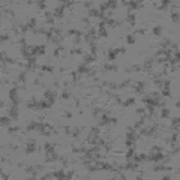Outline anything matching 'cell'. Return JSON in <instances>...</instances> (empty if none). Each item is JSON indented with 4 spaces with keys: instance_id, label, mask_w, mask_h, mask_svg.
Wrapping results in <instances>:
<instances>
[{
    "instance_id": "cell-33",
    "label": "cell",
    "mask_w": 180,
    "mask_h": 180,
    "mask_svg": "<svg viewBox=\"0 0 180 180\" xmlns=\"http://www.w3.org/2000/svg\"><path fill=\"white\" fill-rule=\"evenodd\" d=\"M83 129H84V128H83V126H80V128H78V126H77V128H75L74 131H72V134H71V137L77 140V138L80 137V134H81V132H83Z\"/></svg>"
},
{
    "instance_id": "cell-7",
    "label": "cell",
    "mask_w": 180,
    "mask_h": 180,
    "mask_svg": "<svg viewBox=\"0 0 180 180\" xmlns=\"http://www.w3.org/2000/svg\"><path fill=\"white\" fill-rule=\"evenodd\" d=\"M102 21H104L105 24H108L110 27H120V26H122V24L125 23V21H116L114 18H111V17H107V15H105V18L102 20Z\"/></svg>"
},
{
    "instance_id": "cell-38",
    "label": "cell",
    "mask_w": 180,
    "mask_h": 180,
    "mask_svg": "<svg viewBox=\"0 0 180 180\" xmlns=\"http://www.w3.org/2000/svg\"><path fill=\"white\" fill-rule=\"evenodd\" d=\"M69 53H71L72 56H84V51H83V48H72Z\"/></svg>"
},
{
    "instance_id": "cell-15",
    "label": "cell",
    "mask_w": 180,
    "mask_h": 180,
    "mask_svg": "<svg viewBox=\"0 0 180 180\" xmlns=\"http://www.w3.org/2000/svg\"><path fill=\"white\" fill-rule=\"evenodd\" d=\"M132 159H134L135 162L141 164V162H144V161H147V159H149V156L146 155V153H135V155L132 156Z\"/></svg>"
},
{
    "instance_id": "cell-31",
    "label": "cell",
    "mask_w": 180,
    "mask_h": 180,
    "mask_svg": "<svg viewBox=\"0 0 180 180\" xmlns=\"http://www.w3.org/2000/svg\"><path fill=\"white\" fill-rule=\"evenodd\" d=\"M71 78H72V86H77L78 81H80V75H78V72H77V71H72V72H71Z\"/></svg>"
},
{
    "instance_id": "cell-1",
    "label": "cell",
    "mask_w": 180,
    "mask_h": 180,
    "mask_svg": "<svg viewBox=\"0 0 180 180\" xmlns=\"http://www.w3.org/2000/svg\"><path fill=\"white\" fill-rule=\"evenodd\" d=\"M29 51L33 57H36V56H44L47 48L45 45H29Z\"/></svg>"
},
{
    "instance_id": "cell-32",
    "label": "cell",
    "mask_w": 180,
    "mask_h": 180,
    "mask_svg": "<svg viewBox=\"0 0 180 180\" xmlns=\"http://www.w3.org/2000/svg\"><path fill=\"white\" fill-rule=\"evenodd\" d=\"M135 150H137L135 147H129V150L125 153V158H126V161H131V159H132V156L135 155Z\"/></svg>"
},
{
    "instance_id": "cell-18",
    "label": "cell",
    "mask_w": 180,
    "mask_h": 180,
    "mask_svg": "<svg viewBox=\"0 0 180 180\" xmlns=\"http://www.w3.org/2000/svg\"><path fill=\"white\" fill-rule=\"evenodd\" d=\"M102 113H105L104 108H101V107H93V108H92V117L93 119H98Z\"/></svg>"
},
{
    "instance_id": "cell-43",
    "label": "cell",
    "mask_w": 180,
    "mask_h": 180,
    "mask_svg": "<svg viewBox=\"0 0 180 180\" xmlns=\"http://www.w3.org/2000/svg\"><path fill=\"white\" fill-rule=\"evenodd\" d=\"M107 5H108V9H116L119 2H116V0H111V2H107Z\"/></svg>"
},
{
    "instance_id": "cell-35",
    "label": "cell",
    "mask_w": 180,
    "mask_h": 180,
    "mask_svg": "<svg viewBox=\"0 0 180 180\" xmlns=\"http://www.w3.org/2000/svg\"><path fill=\"white\" fill-rule=\"evenodd\" d=\"M66 51V48L63 45H60V47H57V48L54 50V53H53V54H54V57H60L62 56V53H65Z\"/></svg>"
},
{
    "instance_id": "cell-41",
    "label": "cell",
    "mask_w": 180,
    "mask_h": 180,
    "mask_svg": "<svg viewBox=\"0 0 180 180\" xmlns=\"http://www.w3.org/2000/svg\"><path fill=\"white\" fill-rule=\"evenodd\" d=\"M164 149L161 147V146H152V147L149 149V155H152V153H155V152H162Z\"/></svg>"
},
{
    "instance_id": "cell-34",
    "label": "cell",
    "mask_w": 180,
    "mask_h": 180,
    "mask_svg": "<svg viewBox=\"0 0 180 180\" xmlns=\"http://www.w3.org/2000/svg\"><path fill=\"white\" fill-rule=\"evenodd\" d=\"M171 41H170V39H162V41L161 42H159V47H161V48H170V47H171Z\"/></svg>"
},
{
    "instance_id": "cell-24",
    "label": "cell",
    "mask_w": 180,
    "mask_h": 180,
    "mask_svg": "<svg viewBox=\"0 0 180 180\" xmlns=\"http://www.w3.org/2000/svg\"><path fill=\"white\" fill-rule=\"evenodd\" d=\"M11 117H8V116H2L0 117V123H2V126L3 128H9V123H11Z\"/></svg>"
},
{
    "instance_id": "cell-13",
    "label": "cell",
    "mask_w": 180,
    "mask_h": 180,
    "mask_svg": "<svg viewBox=\"0 0 180 180\" xmlns=\"http://www.w3.org/2000/svg\"><path fill=\"white\" fill-rule=\"evenodd\" d=\"M9 117L12 119V120H18V116H20V111H18V105H14L12 104V107L9 108Z\"/></svg>"
},
{
    "instance_id": "cell-54",
    "label": "cell",
    "mask_w": 180,
    "mask_h": 180,
    "mask_svg": "<svg viewBox=\"0 0 180 180\" xmlns=\"http://www.w3.org/2000/svg\"><path fill=\"white\" fill-rule=\"evenodd\" d=\"M111 125H117V119L116 117H111Z\"/></svg>"
},
{
    "instance_id": "cell-9",
    "label": "cell",
    "mask_w": 180,
    "mask_h": 180,
    "mask_svg": "<svg viewBox=\"0 0 180 180\" xmlns=\"http://www.w3.org/2000/svg\"><path fill=\"white\" fill-rule=\"evenodd\" d=\"M38 149H36V141L35 140H30V141L26 144V155H32V153H35Z\"/></svg>"
},
{
    "instance_id": "cell-3",
    "label": "cell",
    "mask_w": 180,
    "mask_h": 180,
    "mask_svg": "<svg viewBox=\"0 0 180 180\" xmlns=\"http://www.w3.org/2000/svg\"><path fill=\"white\" fill-rule=\"evenodd\" d=\"M153 65H155V57H149L146 59V62L141 65V68L144 72H147V74H153Z\"/></svg>"
},
{
    "instance_id": "cell-39",
    "label": "cell",
    "mask_w": 180,
    "mask_h": 180,
    "mask_svg": "<svg viewBox=\"0 0 180 180\" xmlns=\"http://www.w3.org/2000/svg\"><path fill=\"white\" fill-rule=\"evenodd\" d=\"M36 125H38V122H29L27 126H26V131H27V132H30V131H36Z\"/></svg>"
},
{
    "instance_id": "cell-2",
    "label": "cell",
    "mask_w": 180,
    "mask_h": 180,
    "mask_svg": "<svg viewBox=\"0 0 180 180\" xmlns=\"http://www.w3.org/2000/svg\"><path fill=\"white\" fill-rule=\"evenodd\" d=\"M126 53V48L125 47H120V48H110L107 51V59L108 60H114L117 57V54H125Z\"/></svg>"
},
{
    "instance_id": "cell-53",
    "label": "cell",
    "mask_w": 180,
    "mask_h": 180,
    "mask_svg": "<svg viewBox=\"0 0 180 180\" xmlns=\"http://www.w3.org/2000/svg\"><path fill=\"white\" fill-rule=\"evenodd\" d=\"M63 3H65V6H66V8H71V6L74 5L75 2H63Z\"/></svg>"
},
{
    "instance_id": "cell-47",
    "label": "cell",
    "mask_w": 180,
    "mask_h": 180,
    "mask_svg": "<svg viewBox=\"0 0 180 180\" xmlns=\"http://www.w3.org/2000/svg\"><path fill=\"white\" fill-rule=\"evenodd\" d=\"M74 177H75V171L74 170L68 171V173H66V176H65V179H74Z\"/></svg>"
},
{
    "instance_id": "cell-46",
    "label": "cell",
    "mask_w": 180,
    "mask_h": 180,
    "mask_svg": "<svg viewBox=\"0 0 180 180\" xmlns=\"http://www.w3.org/2000/svg\"><path fill=\"white\" fill-rule=\"evenodd\" d=\"M69 98H71V93H69L68 90H63V92H62V99H63V101H68Z\"/></svg>"
},
{
    "instance_id": "cell-29",
    "label": "cell",
    "mask_w": 180,
    "mask_h": 180,
    "mask_svg": "<svg viewBox=\"0 0 180 180\" xmlns=\"http://www.w3.org/2000/svg\"><path fill=\"white\" fill-rule=\"evenodd\" d=\"M171 3H173L171 0H164V2H161L159 6H156V8H158V11H165L167 8H168V5H171Z\"/></svg>"
},
{
    "instance_id": "cell-19",
    "label": "cell",
    "mask_w": 180,
    "mask_h": 180,
    "mask_svg": "<svg viewBox=\"0 0 180 180\" xmlns=\"http://www.w3.org/2000/svg\"><path fill=\"white\" fill-rule=\"evenodd\" d=\"M102 71H104V72H105V71H114V72H116V71H119V66H117L116 63H114V65H113V63H104V65H102Z\"/></svg>"
},
{
    "instance_id": "cell-10",
    "label": "cell",
    "mask_w": 180,
    "mask_h": 180,
    "mask_svg": "<svg viewBox=\"0 0 180 180\" xmlns=\"http://www.w3.org/2000/svg\"><path fill=\"white\" fill-rule=\"evenodd\" d=\"M57 147V144L54 143V144H53V143H50V141H47L45 144H44V152H45V155H51V153H54Z\"/></svg>"
},
{
    "instance_id": "cell-50",
    "label": "cell",
    "mask_w": 180,
    "mask_h": 180,
    "mask_svg": "<svg viewBox=\"0 0 180 180\" xmlns=\"http://www.w3.org/2000/svg\"><path fill=\"white\" fill-rule=\"evenodd\" d=\"M33 84H35V86H38V87H44V84L41 83V80H39V78H36L35 81H33Z\"/></svg>"
},
{
    "instance_id": "cell-51",
    "label": "cell",
    "mask_w": 180,
    "mask_h": 180,
    "mask_svg": "<svg viewBox=\"0 0 180 180\" xmlns=\"http://www.w3.org/2000/svg\"><path fill=\"white\" fill-rule=\"evenodd\" d=\"M62 116H63V117H66V119H72V113H69V111H65Z\"/></svg>"
},
{
    "instance_id": "cell-37",
    "label": "cell",
    "mask_w": 180,
    "mask_h": 180,
    "mask_svg": "<svg viewBox=\"0 0 180 180\" xmlns=\"http://www.w3.org/2000/svg\"><path fill=\"white\" fill-rule=\"evenodd\" d=\"M132 81H131V80L128 78V80H125V81H122V83H120V84H117V90H122V89H126V87H128V86L131 84Z\"/></svg>"
},
{
    "instance_id": "cell-16",
    "label": "cell",
    "mask_w": 180,
    "mask_h": 180,
    "mask_svg": "<svg viewBox=\"0 0 180 180\" xmlns=\"http://www.w3.org/2000/svg\"><path fill=\"white\" fill-rule=\"evenodd\" d=\"M89 17H93V18H105V14H101L99 12V9H95V8H92L89 9Z\"/></svg>"
},
{
    "instance_id": "cell-8",
    "label": "cell",
    "mask_w": 180,
    "mask_h": 180,
    "mask_svg": "<svg viewBox=\"0 0 180 180\" xmlns=\"http://www.w3.org/2000/svg\"><path fill=\"white\" fill-rule=\"evenodd\" d=\"M90 71H92V68H90L89 65H86V63H80L78 68H77V72H78L80 77H81V75H87Z\"/></svg>"
},
{
    "instance_id": "cell-44",
    "label": "cell",
    "mask_w": 180,
    "mask_h": 180,
    "mask_svg": "<svg viewBox=\"0 0 180 180\" xmlns=\"http://www.w3.org/2000/svg\"><path fill=\"white\" fill-rule=\"evenodd\" d=\"M126 42L131 44V45H134L135 44V36L134 35H128V36H126Z\"/></svg>"
},
{
    "instance_id": "cell-26",
    "label": "cell",
    "mask_w": 180,
    "mask_h": 180,
    "mask_svg": "<svg viewBox=\"0 0 180 180\" xmlns=\"http://www.w3.org/2000/svg\"><path fill=\"white\" fill-rule=\"evenodd\" d=\"M93 62H96V57H95V56H92V54H86V56H84L83 63H86V65H92Z\"/></svg>"
},
{
    "instance_id": "cell-22",
    "label": "cell",
    "mask_w": 180,
    "mask_h": 180,
    "mask_svg": "<svg viewBox=\"0 0 180 180\" xmlns=\"http://www.w3.org/2000/svg\"><path fill=\"white\" fill-rule=\"evenodd\" d=\"M125 21H128L132 27L135 26V21H137V17H135V14H132V12H128V15H126V20Z\"/></svg>"
},
{
    "instance_id": "cell-36",
    "label": "cell",
    "mask_w": 180,
    "mask_h": 180,
    "mask_svg": "<svg viewBox=\"0 0 180 180\" xmlns=\"http://www.w3.org/2000/svg\"><path fill=\"white\" fill-rule=\"evenodd\" d=\"M137 102V99L135 98H129V99H126V101L122 102V107H131V105H135Z\"/></svg>"
},
{
    "instance_id": "cell-17",
    "label": "cell",
    "mask_w": 180,
    "mask_h": 180,
    "mask_svg": "<svg viewBox=\"0 0 180 180\" xmlns=\"http://www.w3.org/2000/svg\"><path fill=\"white\" fill-rule=\"evenodd\" d=\"M6 131H8L9 135H15V134H20L23 131V128L21 126H9V128H6Z\"/></svg>"
},
{
    "instance_id": "cell-40",
    "label": "cell",
    "mask_w": 180,
    "mask_h": 180,
    "mask_svg": "<svg viewBox=\"0 0 180 180\" xmlns=\"http://www.w3.org/2000/svg\"><path fill=\"white\" fill-rule=\"evenodd\" d=\"M147 33H149V30H147V29H135L132 35L135 36V35H147Z\"/></svg>"
},
{
    "instance_id": "cell-23",
    "label": "cell",
    "mask_w": 180,
    "mask_h": 180,
    "mask_svg": "<svg viewBox=\"0 0 180 180\" xmlns=\"http://www.w3.org/2000/svg\"><path fill=\"white\" fill-rule=\"evenodd\" d=\"M171 21L174 24H179V9L177 6L176 8H173V12H171Z\"/></svg>"
},
{
    "instance_id": "cell-14",
    "label": "cell",
    "mask_w": 180,
    "mask_h": 180,
    "mask_svg": "<svg viewBox=\"0 0 180 180\" xmlns=\"http://www.w3.org/2000/svg\"><path fill=\"white\" fill-rule=\"evenodd\" d=\"M144 89H146V83H144V81H138L134 87H132V90H134L135 93H138V95H143Z\"/></svg>"
},
{
    "instance_id": "cell-21",
    "label": "cell",
    "mask_w": 180,
    "mask_h": 180,
    "mask_svg": "<svg viewBox=\"0 0 180 180\" xmlns=\"http://www.w3.org/2000/svg\"><path fill=\"white\" fill-rule=\"evenodd\" d=\"M26 80H27V71L20 72V74H18V78H17V81H18V83H21V86H26Z\"/></svg>"
},
{
    "instance_id": "cell-42",
    "label": "cell",
    "mask_w": 180,
    "mask_h": 180,
    "mask_svg": "<svg viewBox=\"0 0 180 180\" xmlns=\"http://www.w3.org/2000/svg\"><path fill=\"white\" fill-rule=\"evenodd\" d=\"M170 114H171V113H170L168 108H162V111H161V117H162V119H168Z\"/></svg>"
},
{
    "instance_id": "cell-11",
    "label": "cell",
    "mask_w": 180,
    "mask_h": 180,
    "mask_svg": "<svg viewBox=\"0 0 180 180\" xmlns=\"http://www.w3.org/2000/svg\"><path fill=\"white\" fill-rule=\"evenodd\" d=\"M107 36H108V32L105 29V23L101 21L98 26V38H107Z\"/></svg>"
},
{
    "instance_id": "cell-56",
    "label": "cell",
    "mask_w": 180,
    "mask_h": 180,
    "mask_svg": "<svg viewBox=\"0 0 180 180\" xmlns=\"http://www.w3.org/2000/svg\"><path fill=\"white\" fill-rule=\"evenodd\" d=\"M162 179H164V180H170V179H171V176H164Z\"/></svg>"
},
{
    "instance_id": "cell-30",
    "label": "cell",
    "mask_w": 180,
    "mask_h": 180,
    "mask_svg": "<svg viewBox=\"0 0 180 180\" xmlns=\"http://www.w3.org/2000/svg\"><path fill=\"white\" fill-rule=\"evenodd\" d=\"M26 26H27L29 32H33V30L36 29V18H30V20H29V23L26 24Z\"/></svg>"
},
{
    "instance_id": "cell-25",
    "label": "cell",
    "mask_w": 180,
    "mask_h": 180,
    "mask_svg": "<svg viewBox=\"0 0 180 180\" xmlns=\"http://www.w3.org/2000/svg\"><path fill=\"white\" fill-rule=\"evenodd\" d=\"M2 12H3V15H9L11 18H15V11H12L9 8H5V6H2Z\"/></svg>"
},
{
    "instance_id": "cell-27",
    "label": "cell",
    "mask_w": 180,
    "mask_h": 180,
    "mask_svg": "<svg viewBox=\"0 0 180 180\" xmlns=\"http://www.w3.org/2000/svg\"><path fill=\"white\" fill-rule=\"evenodd\" d=\"M162 32H164V27L162 26H155L152 30V35H155V36H162Z\"/></svg>"
},
{
    "instance_id": "cell-45",
    "label": "cell",
    "mask_w": 180,
    "mask_h": 180,
    "mask_svg": "<svg viewBox=\"0 0 180 180\" xmlns=\"http://www.w3.org/2000/svg\"><path fill=\"white\" fill-rule=\"evenodd\" d=\"M35 5L38 6V9H39V11H45V8H47L45 2H35Z\"/></svg>"
},
{
    "instance_id": "cell-48",
    "label": "cell",
    "mask_w": 180,
    "mask_h": 180,
    "mask_svg": "<svg viewBox=\"0 0 180 180\" xmlns=\"http://www.w3.org/2000/svg\"><path fill=\"white\" fill-rule=\"evenodd\" d=\"M137 114L141 117V116H144V114H147V113H146V110L144 108H137Z\"/></svg>"
},
{
    "instance_id": "cell-12",
    "label": "cell",
    "mask_w": 180,
    "mask_h": 180,
    "mask_svg": "<svg viewBox=\"0 0 180 180\" xmlns=\"http://www.w3.org/2000/svg\"><path fill=\"white\" fill-rule=\"evenodd\" d=\"M165 141H168L170 146H171V149L173 147H176L177 143H179V132H173V135L170 138H165Z\"/></svg>"
},
{
    "instance_id": "cell-55",
    "label": "cell",
    "mask_w": 180,
    "mask_h": 180,
    "mask_svg": "<svg viewBox=\"0 0 180 180\" xmlns=\"http://www.w3.org/2000/svg\"><path fill=\"white\" fill-rule=\"evenodd\" d=\"M5 105H6L5 101H0V107H2V108H5Z\"/></svg>"
},
{
    "instance_id": "cell-5",
    "label": "cell",
    "mask_w": 180,
    "mask_h": 180,
    "mask_svg": "<svg viewBox=\"0 0 180 180\" xmlns=\"http://www.w3.org/2000/svg\"><path fill=\"white\" fill-rule=\"evenodd\" d=\"M155 173H161V171H173V167L168 164H164V162H158V165H155L152 168Z\"/></svg>"
},
{
    "instance_id": "cell-28",
    "label": "cell",
    "mask_w": 180,
    "mask_h": 180,
    "mask_svg": "<svg viewBox=\"0 0 180 180\" xmlns=\"http://www.w3.org/2000/svg\"><path fill=\"white\" fill-rule=\"evenodd\" d=\"M179 123H180L179 117L173 119V122H171V131H173V132H179Z\"/></svg>"
},
{
    "instance_id": "cell-20",
    "label": "cell",
    "mask_w": 180,
    "mask_h": 180,
    "mask_svg": "<svg viewBox=\"0 0 180 180\" xmlns=\"http://www.w3.org/2000/svg\"><path fill=\"white\" fill-rule=\"evenodd\" d=\"M39 71L41 72H50V74H53L54 72V66H51L50 63H45L42 66H39Z\"/></svg>"
},
{
    "instance_id": "cell-6",
    "label": "cell",
    "mask_w": 180,
    "mask_h": 180,
    "mask_svg": "<svg viewBox=\"0 0 180 180\" xmlns=\"http://www.w3.org/2000/svg\"><path fill=\"white\" fill-rule=\"evenodd\" d=\"M65 9H66L65 3H60V5L57 6V8L54 9V12H53V15H54V18H59V20L65 18Z\"/></svg>"
},
{
    "instance_id": "cell-52",
    "label": "cell",
    "mask_w": 180,
    "mask_h": 180,
    "mask_svg": "<svg viewBox=\"0 0 180 180\" xmlns=\"http://www.w3.org/2000/svg\"><path fill=\"white\" fill-rule=\"evenodd\" d=\"M92 6H93V2H84V8L92 9Z\"/></svg>"
},
{
    "instance_id": "cell-4",
    "label": "cell",
    "mask_w": 180,
    "mask_h": 180,
    "mask_svg": "<svg viewBox=\"0 0 180 180\" xmlns=\"http://www.w3.org/2000/svg\"><path fill=\"white\" fill-rule=\"evenodd\" d=\"M123 6H128V11H137L143 8V2H129V0H123L122 2Z\"/></svg>"
},
{
    "instance_id": "cell-49",
    "label": "cell",
    "mask_w": 180,
    "mask_h": 180,
    "mask_svg": "<svg viewBox=\"0 0 180 180\" xmlns=\"http://www.w3.org/2000/svg\"><path fill=\"white\" fill-rule=\"evenodd\" d=\"M0 41H2V42L9 41V35H5V33H2V36H0Z\"/></svg>"
}]
</instances>
